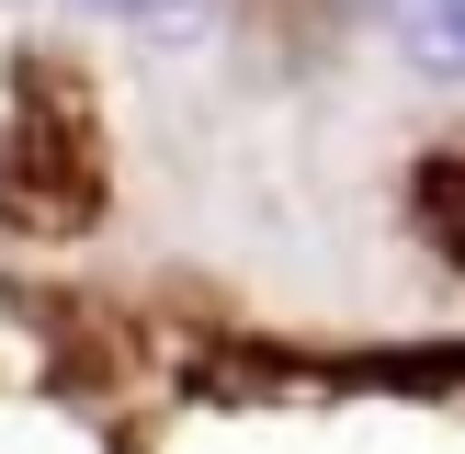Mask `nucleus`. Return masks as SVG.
<instances>
[{
    "instance_id": "obj_2",
    "label": "nucleus",
    "mask_w": 465,
    "mask_h": 454,
    "mask_svg": "<svg viewBox=\"0 0 465 454\" xmlns=\"http://www.w3.org/2000/svg\"><path fill=\"white\" fill-rule=\"evenodd\" d=\"M409 216H420L431 239H443V262L465 272V136H443V148L409 171Z\"/></svg>"
},
{
    "instance_id": "obj_4",
    "label": "nucleus",
    "mask_w": 465,
    "mask_h": 454,
    "mask_svg": "<svg viewBox=\"0 0 465 454\" xmlns=\"http://www.w3.org/2000/svg\"><path fill=\"white\" fill-rule=\"evenodd\" d=\"M91 12H136V0H91Z\"/></svg>"
},
{
    "instance_id": "obj_1",
    "label": "nucleus",
    "mask_w": 465,
    "mask_h": 454,
    "mask_svg": "<svg viewBox=\"0 0 465 454\" xmlns=\"http://www.w3.org/2000/svg\"><path fill=\"white\" fill-rule=\"evenodd\" d=\"M103 204V125H91V91L68 68L23 57L12 68V103H0V216L57 239Z\"/></svg>"
},
{
    "instance_id": "obj_3",
    "label": "nucleus",
    "mask_w": 465,
    "mask_h": 454,
    "mask_svg": "<svg viewBox=\"0 0 465 454\" xmlns=\"http://www.w3.org/2000/svg\"><path fill=\"white\" fill-rule=\"evenodd\" d=\"M431 57H443V68H465V0H443V35H431Z\"/></svg>"
}]
</instances>
